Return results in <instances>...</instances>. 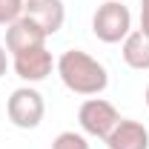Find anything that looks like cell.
Segmentation results:
<instances>
[{
	"instance_id": "7c38bea8",
	"label": "cell",
	"mask_w": 149,
	"mask_h": 149,
	"mask_svg": "<svg viewBox=\"0 0 149 149\" xmlns=\"http://www.w3.org/2000/svg\"><path fill=\"white\" fill-rule=\"evenodd\" d=\"M141 32L149 35V0H141Z\"/></svg>"
},
{
	"instance_id": "30bf717a",
	"label": "cell",
	"mask_w": 149,
	"mask_h": 149,
	"mask_svg": "<svg viewBox=\"0 0 149 149\" xmlns=\"http://www.w3.org/2000/svg\"><path fill=\"white\" fill-rule=\"evenodd\" d=\"M26 0H0V26H12L15 20L23 17Z\"/></svg>"
},
{
	"instance_id": "8992f818",
	"label": "cell",
	"mask_w": 149,
	"mask_h": 149,
	"mask_svg": "<svg viewBox=\"0 0 149 149\" xmlns=\"http://www.w3.org/2000/svg\"><path fill=\"white\" fill-rule=\"evenodd\" d=\"M23 17H29L46 37H52L63 29L66 6H63V0H26Z\"/></svg>"
},
{
	"instance_id": "5b68a950",
	"label": "cell",
	"mask_w": 149,
	"mask_h": 149,
	"mask_svg": "<svg viewBox=\"0 0 149 149\" xmlns=\"http://www.w3.org/2000/svg\"><path fill=\"white\" fill-rule=\"evenodd\" d=\"M12 66H15V74L26 83H40L46 80L52 69H55V60H52V52L46 46H37V49H29V52H20V55H12Z\"/></svg>"
},
{
	"instance_id": "4fadbf2b",
	"label": "cell",
	"mask_w": 149,
	"mask_h": 149,
	"mask_svg": "<svg viewBox=\"0 0 149 149\" xmlns=\"http://www.w3.org/2000/svg\"><path fill=\"white\" fill-rule=\"evenodd\" d=\"M6 66H9V57H6V46L0 43V77L6 74Z\"/></svg>"
},
{
	"instance_id": "52a82bcc",
	"label": "cell",
	"mask_w": 149,
	"mask_h": 149,
	"mask_svg": "<svg viewBox=\"0 0 149 149\" xmlns=\"http://www.w3.org/2000/svg\"><path fill=\"white\" fill-rule=\"evenodd\" d=\"M106 146L109 149H149V129L141 120L120 118L118 126L106 138Z\"/></svg>"
},
{
	"instance_id": "6da1fadb",
	"label": "cell",
	"mask_w": 149,
	"mask_h": 149,
	"mask_svg": "<svg viewBox=\"0 0 149 149\" xmlns=\"http://www.w3.org/2000/svg\"><path fill=\"white\" fill-rule=\"evenodd\" d=\"M55 69L63 80V86L74 95H83V97H95L109 86L106 66L100 60H95L92 55L80 52V49H66L57 57Z\"/></svg>"
},
{
	"instance_id": "ba28073f",
	"label": "cell",
	"mask_w": 149,
	"mask_h": 149,
	"mask_svg": "<svg viewBox=\"0 0 149 149\" xmlns=\"http://www.w3.org/2000/svg\"><path fill=\"white\" fill-rule=\"evenodd\" d=\"M37 46H46V35L29 17H20L12 26H6V49L12 55L29 52V49H37Z\"/></svg>"
},
{
	"instance_id": "277c9868",
	"label": "cell",
	"mask_w": 149,
	"mask_h": 149,
	"mask_svg": "<svg viewBox=\"0 0 149 149\" xmlns=\"http://www.w3.org/2000/svg\"><path fill=\"white\" fill-rule=\"evenodd\" d=\"M118 120H120V115L118 109L112 106L109 100H103V97H89V100H83L80 103V109H77V123H80V129L83 135H92V138H109V132L118 126Z\"/></svg>"
},
{
	"instance_id": "5bb4252c",
	"label": "cell",
	"mask_w": 149,
	"mask_h": 149,
	"mask_svg": "<svg viewBox=\"0 0 149 149\" xmlns=\"http://www.w3.org/2000/svg\"><path fill=\"white\" fill-rule=\"evenodd\" d=\"M143 100H146V106H149V86H146V95H143Z\"/></svg>"
},
{
	"instance_id": "8fae6325",
	"label": "cell",
	"mask_w": 149,
	"mask_h": 149,
	"mask_svg": "<svg viewBox=\"0 0 149 149\" xmlns=\"http://www.w3.org/2000/svg\"><path fill=\"white\" fill-rule=\"evenodd\" d=\"M52 149H89V141L80 132H60L52 141Z\"/></svg>"
},
{
	"instance_id": "9c48e42d",
	"label": "cell",
	"mask_w": 149,
	"mask_h": 149,
	"mask_svg": "<svg viewBox=\"0 0 149 149\" xmlns=\"http://www.w3.org/2000/svg\"><path fill=\"white\" fill-rule=\"evenodd\" d=\"M120 55H123V63L129 69L146 72L149 69V35H143L141 29L129 32L126 40H123V46H120Z\"/></svg>"
},
{
	"instance_id": "7a4b0ae2",
	"label": "cell",
	"mask_w": 149,
	"mask_h": 149,
	"mask_svg": "<svg viewBox=\"0 0 149 149\" xmlns=\"http://www.w3.org/2000/svg\"><path fill=\"white\" fill-rule=\"evenodd\" d=\"M92 32L100 43H123L132 32V12L120 0H106L92 15Z\"/></svg>"
},
{
	"instance_id": "3957f363",
	"label": "cell",
	"mask_w": 149,
	"mask_h": 149,
	"mask_svg": "<svg viewBox=\"0 0 149 149\" xmlns=\"http://www.w3.org/2000/svg\"><path fill=\"white\" fill-rule=\"evenodd\" d=\"M6 115L12 120V126L17 129H37L43 115H46V103H43V95L32 89V86H20L9 95L6 100Z\"/></svg>"
}]
</instances>
